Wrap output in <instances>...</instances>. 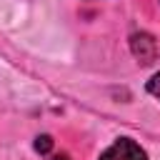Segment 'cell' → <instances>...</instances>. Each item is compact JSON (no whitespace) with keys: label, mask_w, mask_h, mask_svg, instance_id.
<instances>
[{"label":"cell","mask_w":160,"mask_h":160,"mask_svg":"<svg viewBox=\"0 0 160 160\" xmlns=\"http://www.w3.org/2000/svg\"><path fill=\"white\" fill-rule=\"evenodd\" d=\"M98 160H148V152L132 138H118L110 148L100 152Z\"/></svg>","instance_id":"1"},{"label":"cell","mask_w":160,"mask_h":160,"mask_svg":"<svg viewBox=\"0 0 160 160\" xmlns=\"http://www.w3.org/2000/svg\"><path fill=\"white\" fill-rule=\"evenodd\" d=\"M130 50L140 65H150L158 58V42L150 32H135L130 35Z\"/></svg>","instance_id":"2"},{"label":"cell","mask_w":160,"mask_h":160,"mask_svg":"<svg viewBox=\"0 0 160 160\" xmlns=\"http://www.w3.org/2000/svg\"><path fill=\"white\" fill-rule=\"evenodd\" d=\"M35 150L42 152V155H48V152L52 150V138H50V135H38V138H35Z\"/></svg>","instance_id":"3"},{"label":"cell","mask_w":160,"mask_h":160,"mask_svg":"<svg viewBox=\"0 0 160 160\" xmlns=\"http://www.w3.org/2000/svg\"><path fill=\"white\" fill-rule=\"evenodd\" d=\"M148 92H150V95H155V98L160 100V72H155V75L148 80Z\"/></svg>","instance_id":"4"},{"label":"cell","mask_w":160,"mask_h":160,"mask_svg":"<svg viewBox=\"0 0 160 160\" xmlns=\"http://www.w3.org/2000/svg\"><path fill=\"white\" fill-rule=\"evenodd\" d=\"M50 160H70V158H68V155H65V152H60V155H52V158H50Z\"/></svg>","instance_id":"5"}]
</instances>
